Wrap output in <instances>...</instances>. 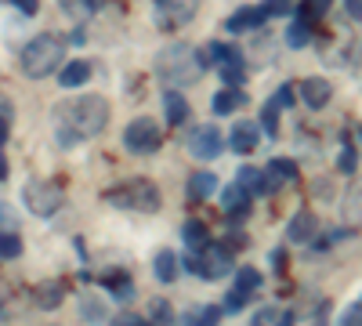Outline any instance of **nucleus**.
Listing matches in <instances>:
<instances>
[{"label":"nucleus","instance_id":"f257e3e1","mask_svg":"<svg viewBox=\"0 0 362 326\" xmlns=\"http://www.w3.org/2000/svg\"><path fill=\"white\" fill-rule=\"evenodd\" d=\"M105 124H109V102L102 95H80L54 109V138L62 149H73L87 138H98Z\"/></svg>","mask_w":362,"mask_h":326},{"label":"nucleus","instance_id":"f03ea898","mask_svg":"<svg viewBox=\"0 0 362 326\" xmlns=\"http://www.w3.org/2000/svg\"><path fill=\"white\" fill-rule=\"evenodd\" d=\"M66 51H69V40L62 33H40V37H33L22 47L18 66H22V73L29 80H44V76H51L58 66H62Z\"/></svg>","mask_w":362,"mask_h":326},{"label":"nucleus","instance_id":"7ed1b4c3","mask_svg":"<svg viewBox=\"0 0 362 326\" xmlns=\"http://www.w3.org/2000/svg\"><path fill=\"white\" fill-rule=\"evenodd\" d=\"M206 69V58L189 47V44H167L160 54H156V76L163 83H196Z\"/></svg>","mask_w":362,"mask_h":326},{"label":"nucleus","instance_id":"20e7f679","mask_svg":"<svg viewBox=\"0 0 362 326\" xmlns=\"http://www.w3.org/2000/svg\"><path fill=\"white\" fill-rule=\"evenodd\" d=\"M105 203L119 206V211H138V214H156L160 211V185L148 182V177H131V182H119L112 189H105Z\"/></svg>","mask_w":362,"mask_h":326},{"label":"nucleus","instance_id":"39448f33","mask_svg":"<svg viewBox=\"0 0 362 326\" xmlns=\"http://www.w3.org/2000/svg\"><path fill=\"white\" fill-rule=\"evenodd\" d=\"M185 269L192 276H199V279H221V276L232 272V250L221 247V243L218 247L206 243V247H199V250H192L185 257Z\"/></svg>","mask_w":362,"mask_h":326},{"label":"nucleus","instance_id":"423d86ee","mask_svg":"<svg viewBox=\"0 0 362 326\" xmlns=\"http://www.w3.org/2000/svg\"><path fill=\"white\" fill-rule=\"evenodd\" d=\"M22 203H25V211H29V214L51 218L58 206L66 203V192H62V185L44 182V177H33V182H25V185H22Z\"/></svg>","mask_w":362,"mask_h":326},{"label":"nucleus","instance_id":"0eeeda50","mask_svg":"<svg viewBox=\"0 0 362 326\" xmlns=\"http://www.w3.org/2000/svg\"><path fill=\"white\" fill-rule=\"evenodd\" d=\"M160 145H163V134H160V124L153 116H138V120L127 124V131H124V149L127 153L153 156V153H160Z\"/></svg>","mask_w":362,"mask_h":326},{"label":"nucleus","instance_id":"6e6552de","mask_svg":"<svg viewBox=\"0 0 362 326\" xmlns=\"http://www.w3.org/2000/svg\"><path fill=\"white\" fill-rule=\"evenodd\" d=\"M206 62L218 66V73H221V80L228 87H239V83H243V76H247V58H243V51L232 47V44L210 40L206 44Z\"/></svg>","mask_w":362,"mask_h":326},{"label":"nucleus","instance_id":"1a4fd4ad","mask_svg":"<svg viewBox=\"0 0 362 326\" xmlns=\"http://www.w3.org/2000/svg\"><path fill=\"white\" fill-rule=\"evenodd\" d=\"M185 149H189L196 160H218V156L225 153V134L218 131V124H199V127L189 131Z\"/></svg>","mask_w":362,"mask_h":326},{"label":"nucleus","instance_id":"9d476101","mask_svg":"<svg viewBox=\"0 0 362 326\" xmlns=\"http://www.w3.org/2000/svg\"><path fill=\"white\" fill-rule=\"evenodd\" d=\"M257 290H261V272L254 269V264H243V269L235 272V286L228 290L225 308H228V312L247 308V301H254V298H257Z\"/></svg>","mask_w":362,"mask_h":326},{"label":"nucleus","instance_id":"9b49d317","mask_svg":"<svg viewBox=\"0 0 362 326\" xmlns=\"http://www.w3.org/2000/svg\"><path fill=\"white\" fill-rule=\"evenodd\" d=\"M297 95H300V102H305L308 109H326V102L334 98V83L322 80V76H308V80H300Z\"/></svg>","mask_w":362,"mask_h":326},{"label":"nucleus","instance_id":"f8f14e48","mask_svg":"<svg viewBox=\"0 0 362 326\" xmlns=\"http://www.w3.org/2000/svg\"><path fill=\"white\" fill-rule=\"evenodd\" d=\"M264 22H268V15L261 11V4H243L225 18V29L228 33H250V29H261Z\"/></svg>","mask_w":362,"mask_h":326},{"label":"nucleus","instance_id":"ddd939ff","mask_svg":"<svg viewBox=\"0 0 362 326\" xmlns=\"http://www.w3.org/2000/svg\"><path fill=\"white\" fill-rule=\"evenodd\" d=\"M199 0H160V29H177L185 18H192Z\"/></svg>","mask_w":362,"mask_h":326},{"label":"nucleus","instance_id":"4468645a","mask_svg":"<svg viewBox=\"0 0 362 326\" xmlns=\"http://www.w3.org/2000/svg\"><path fill=\"white\" fill-rule=\"evenodd\" d=\"M257 138H261L257 124H250V120H239V124L232 127V134H228V149H232V153H239V156H247V153H254L257 145H261Z\"/></svg>","mask_w":362,"mask_h":326},{"label":"nucleus","instance_id":"2eb2a0df","mask_svg":"<svg viewBox=\"0 0 362 326\" xmlns=\"http://www.w3.org/2000/svg\"><path fill=\"white\" fill-rule=\"evenodd\" d=\"M315 232H319V218H315L312 211H297V214L290 218L286 240H290V243H308V240H315Z\"/></svg>","mask_w":362,"mask_h":326},{"label":"nucleus","instance_id":"dca6fc26","mask_svg":"<svg viewBox=\"0 0 362 326\" xmlns=\"http://www.w3.org/2000/svg\"><path fill=\"white\" fill-rule=\"evenodd\" d=\"M221 315H225L221 305H192L185 315L177 319V326H218Z\"/></svg>","mask_w":362,"mask_h":326},{"label":"nucleus","instance_id":"f3484780","mask_svg":"<svg viewBox=\"0 0 362 326\" xmlns=\"http://www.w3.org/2000/svg\"><path fill=\"white\" fill-rule=\"evenodd\" d=\"M293 177H297V163H293V160H272V163L264 167V185H268V192L283 189L286 182H293Z\"/></svg>","mask_w":362,"mask_h":326},{"label":"nucleus","instance_id":"a211bd4d","mask_svg":"<svg viewBox=\"0 0 362 326\" xmlns=\"http://www.w3.org/2000/svg\"><path fill=\"white\" fill-rule=\"evenodd\" d=\"M221 211H225L232 221H239L243 214H250V196L239 189V185H228V189L221 192Z\"/></svg>","mask_w":362,"mask_h":326},{"label":"nucleus","instance_id":"6ab92c4d","mask_svg":"<svg viewBox=\"0 0 362 326\" xmlns=\"http://www.w3.org/2000/svg\"><path fill=\"white\" fill-rule=\"evenodd\" d=\"M235 185L243 189L250 199L268 192V185H264V170H261V167H239V174H235Z\"/></svg>","mask_w":362,"mask_h":326},{"label":"nucleus","instance_id":"aec40b11","mask_svg":"<svg viewBox=\"0 0 362 326\" xmlns=\"http://www.w3.org/2000/svg\"><path fill=\"white\" fill-rule=\"evenodd\" d=\"M145 326H174L177 315H174V305L167 298H153L148 301V315H141Z\"/></svg>","mask_w":362,"mask_h":326},{"label":"nucleus","instance_id":"412c9836","mask_svg":"<svg viewBox=\"0 0 362 326\" xmlns=\"http://www.w3.org/2000/svg\"><path fill=\"white\" fill-rule=\"evenodd\" d=\"M163 112H167V124H174V127H181L189 120V102H185V95H177V91H167L163 95Z\"/></svg>","mask_w":362,"mask_h":326},{"label":"nucleus","instance_id":"4be33fe9","mask_svg":"<svg viewBox=\"0 0 362 326\" xmlns=\"http://www.w3.org/2000/svg\"><path fill=\"white\" fill-rule=\"evenodd\" d=\"M87 80H90V62H83V58H73V62L58 73V83H62L66 91H73V87H80Z\"/></svg>","mask_w":362,"mask_h":326},{"label":"nucleus","instance_id":"5701e85b","mask_svg":"<svg viewBox=\"0 0 362 326\" xmlns=\"http://www.w3.org/2000/svg\"><path fill=\"white\" fill-rule=\"evenodd\" d=\"M243 105H247V95L239 91V87H225V91H218V95H214V102H210V109H214L218 116L235 112V109H243Z\"/></svg>","mask_w":362,"mask_h":326},{"label":"nucleus","instance_id":"b1692460","mask_svg":"<svg viewBox=\"0 0 362 326\" xmlns=\"http://www.w3.org/2000/svg\"><path fill=\"white\" fill-rule=\"evenodd\" d=\"M210 192H218V177L210 170H196L189 177V199H206Z\"/></svg>","mask_w":362,"mask_h":326},{"label":"nucleus","instance_id":"393cba45","mask_svg":"<svg viewBox=\"0 0 362 326\" xmlns=\"http://www.w3.org/2000/svg\"><path fill=\"white\" fill-rule=\"evenodd\" d=\"M153 272H156L160 283H174L177 279V257H174V250H160L153 257Z\"/></svg>","mask_w":362,"mask_h":326},{"label":"nucleus","instance_id":"a878e982","mask_svg":"<svg viewBox=\"0 0 362 326\" xmlns=\"http://www.w3.org/2000/svg\"><path fill=\"white\" fill-rule=\"evenodd\" d=\"M102 283L116 293L119 301H127V298H134V283H131V276L127 272H109V276H102Z\"/></svg>","mask_w":362,"mask_h":326},{"label":"nucleus","instance_id":"bb28decb","mask_svg":"<svg viewBox=\"0 0 362 326\" xmlns=\"http://www.w3.org/2000/svg\"><path fill=\"white\" fill-rule=\"evenodd\" d=\"M181 240H185L192 250H199V247L210 243V232H206L203 221H185V225H181Z\"/></svg>","mask_w":362,"mask_h":326},{"label":"nucleus","instance_id":"cd10ccee","mask_svg":"<svg viewBox=\"0 0 362 326\" xmlns=\"http://www.w3.org/2000/svg\"><path fill=\"white\" fill-rule=\"evenodd\" d=\"M62 298H66V286L62 283H40V290H37V305L40 308H58V305H62Z\"/></svg>","mask_w":362,"mask_h":326},{"label":"nucleus","instance_id":"c85d7f7f","mask_svg":"<svg viewBox=\"0 0 362 326\" xmlns=\"http://www.w3.org/2000/svg\"><path fill=\"white\" fill-rule=\"evenodd\" d=\"M344 218H348L351 225H358V221H362V182H355V185L348 189V203H344Z\"/></svg>","mask_w":362,"mask_h":326},{"label":"nucleus","instance_id":"c756f323","mask_svg":"<svg viewBox=\"0 0 362 326\" xmlns=\"http://www.w3.org/2000/svg\"><path fill=\"white\" fill-rule=\"evenodd\" d=\"M308 40H312V22L297 18V22L286 29V44H290V47H305Z\"/></svg>","mask_w":362,"mask_h":326},{"label":"nucleus","instance_id":"7c9ffc66","mask_svg":"<svg viewBox=\"0 0 362 326\" xmlns=\"http://www.w3.org/2000/svg\"><path fill=\"white\" fill-rule=\"evenodd\" d=\"M22 257V235L18 232H0V261Z\"/></svg>","mask_w":362,"mask_h":326},{"label":"nucleus","instance_id":"2f4dec72","mask_svg":"<svg viewBox=\"0 0 362 326\" xmlns=\"http://www.w3.org/2000/svg\"><path fill=\"white\" fill-rule=\"evenodd\" d=\"M261 124H264V131L276 138V131H279V105H276V98H268L264 102V109H261Z\"/></svg>","mask_w":362,"mask_h":326},{"label":"nucleus","instance_id":"473e14b6","mask_svg":"<svg viewBox=\"0 0 362 326\" xmlns=\"http://www.w3.org/2000/svg\"><path fill=\"white\" fill-rule=\"evenodd\" d=\"M0 232H18V214H15V206L0 199Z\"/></svg>","mask_w":362,"mask_h":326},{"label":"nucleus","instance_id":"72a5a7b5","mask_svg":"<svg viewBox=\"0 0 362 326\" xmlns=\"http://www.w3.org/2000/svg\"><path fill=\"white\" fill-rule=\"evenodd\" d=\"M80 312H83L87 322H102V319H105V308H102L95 298H83V301H80Z\"/></svg>","mask_w":362,"mask_h":326},{"label":"nucleus","instance_id":"f704fd0d","mask_svg":"<svg viewBox=\"0 0 362 326\" xmlns=\"http://www.w3.org/2000/svg\"><path fill=\"white\" fill-rule=\"evenodd\" d=\"M355 163H358V156H355V145H351V141H344L341 160H337V170H341V174H351V170H355Z\"/></svg>","mask_w":362,"mask_h":326},{"label":"nucleus","instance_id":"c9c22d12","mask_svg":"<svg viewBox=\"0 0 362 326\" xmlns=\"http://www.w3.org/2000/svg\"><path fill=\"white\" fill-rule=\"evenodd\" d=\"M326 8H329V0H305V8H300V18H305V22H315Z\"/></svg>","mask_w":362,"mask_h":326},{"label":"nucleus","instance_id":"e433bc0d","mask_svg":"<svg viewBox=\"0 0 362 326\" xmlns=\"http://www.w3.org/2000/svg\"><path fill=\"white\" fill-rule=\"evenodd\" d=\"M279 315L283 312H276V308H261L250 315V326H279Z\"/></svg>","mask_w":362,"mask_h":326},{"label":"nucleus","instance_id":"4c0bfd02","mask_svg":"<svg viewBox=\"0 0 362 326\" xmlns=\"http://www.w3.org/2000/svg\"><path fill=\"white\" fill-rule=\"evenodd\" d=\"M261 11H264L268 18H272V15H290V11H293V4H290V0H264Z\"/></svg>","mask_w":362,"mask_h":326},{"label":"nucleus","instance_id":"58836bf2","mask_svg":"<svg viewBox=\"0 0 362 326\" xmlns=\"http://www.w3.org/2000/svg\"><path fill=\"white\" fill-rule=\"evenodd\" d=\"M341 326H362V305H351V308H344V315H341Z\"/></svg>","mask_w":362,"mask_h":326},{"label":"nucleus","instance_id":"ea45409f","mask_svg":"<svg viewBox=\"0 0 362 326\" xmlns=\"http://www.w3.org/2000/svg\"><path fill=\"white\" fill-rule=\"evenodd\" d=\"M8 134H11V109H0V145L8 141Z\"/></svg>","mask_w":362,"mask_h":326},{"label":"nucleus","instance_id":"a19ab883","mask_svg":"<svg viewBox=\"0 0 362 326\" xmlns=\"http://www.w3.org/2000/svg\"><path fill=\"white\" fill-rule=\"evenodd\" d=\"M272 272H286V250H272Z\"/></svg>","mask_w":362,"mask_h":326},{"label":"nucleus","instance_id":"79ce46f5","mask_svg":"<svg viewBox=\"0 0 362 326\" xmlns=\"http://www.w3.org/2000/svg\"><path fill=\"white\" fill-rule=\"evenodd\" d=\"M276 105H279V109L293 105V87H279V95H276Z\"/></svg>","mask_w":362,"mask_h":326},{"label":"nucleus","instance_id":"37998d69","mask_svg":"<svg viewBox=\"0 0 362 326\" xmlns=\"http://www.w3.org/2000/svg\"><path fill=\"white\" fill-rule=\"evenodd\" d=\"M112 326H145V319L141 315H116Z\"/></svg>","mask_w":362,"mask_h":326},{"label":"nucleus","instance_id":"c03bdc74","mask_svg":"<svg viewBox=\"0 0 362 326\" xmlns=\"http://www.w3.org/2000/svg\"><path fill=\"white\" fill-rule=\"evenodd\" d=\"M11 4H18L22 15H37V0H11Z\"/></svg>","mask_w":362,"mask_h":326},{"label":"nucleus","instance_id":"a18cd8bd","mask_svg":"<svg viewBox=\"0 0 362 326\" xmlns=\"http://www.w3.org/2000/svg\"><path fill=\"white\" fill-rule=\"evenodd\" d=\"M344 4H348V15L355 22H362V0H344Z\"/></svg>","mask_w":362,"mask_h":326},{"label":"nucleus","instance_id":"49530a36","mask_svg":"<svg viewBox=\"0 0 362 326\" xmlns=\"http://www.w3.org/2000/svg\"><path fill=\"white\" fill-rule=\"evenodd\" d=\"M312 326H329V322H326V305L319 308V315H315V322H312Z\"/></svg>","mask_w":362,"mask_h":326},{"label":"nucleus","instance_id":"de8ad7c7","mask_svg":"<svg viewBox=\"0 0 362 326\" xmlns=\"http://www.w3.org/2000/svg\"><path fill=\"white\" fill-rule=\"evenodd\" d=\"M4 177H8V160L0 156V182H4Z\"/></svg>","mask_w":362,"mask_h":326},{"label":"nucleus","instance_id":"09e8293b","mask_svg":"<svg viewBox=\"0 0 362 326\" xmlns=\"http://www.w3.org/2000/svg\"><path fill=\"white\" fill-rule=\"evenodd\" d=\"M279 326H293V315H286V312H283V315H279Z\"/></svg>","mask_w":362,"mask_h":326}]
</instances>
